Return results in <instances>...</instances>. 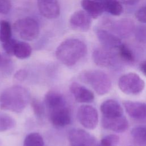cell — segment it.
Masks as SVG:
<instances>
[{
    "label": "cell",
    "instance_id": "cell-1",
    "mask_svg": "<svg viewBox=\"0 0 146 146\" xmlns=\"http://www.w3.org/2000/svg\"><path fill=\"white\" fill-rule=\"evenodd\" d=\"M44 103L50 121L54 126L61 128L71 123L72 117L70 109L61 93L49 91L44 95Z\"/></svg>",
    "mask_w": 146,
    "mask_h": 146
},
{
    "label": "cell",
    "instance_id": "cell-2",
    "mask_svg": "<svg viewBox=\"0 0 146 146\" xmlns=\"http://www.w3.org/2000/svg\"><path fill=\"white\" fill-rule=\"evenodd\" d=\"M30 99L29 91L15 85L4 90L0 94V108L16 113L22 112Z\"/></svg>",
    "mask_w": 146,
    "mask_h": 146
},
{
    "label": "cell",
    "instance_id": "cell-3",
    "mask_svg": "<svg viewBox=\"0 0 146 146\" xmlns=\"http://www.w3.org/2000/svg\"><path fill=\"white\" fill-rule=\"evenodd\" d=\"M86 44L76 38L67 39L62 42L56 48V58L67 66L76 64L87 54Z\"/></svg>",
    "mask_w": 146,
    "mask_h": 146
},
{
    "label": "cell",
    "instance_id": "cell-4",
    "mask_svg": "<svg viewBox=\"0 0 146 146\" xmlns=\"http://www.w3.org/2000/svg\"><path fill=\"white\" fill-rule=\"evenodd\" d=\"M82 82L90 86L91 88L100 95L108 93L112 86L109 76L104 72L98 70L83 71L79 75Z\"/></svg>",
    "mask_w": 146,
    "mask_h": 146
},
{
    "label": "cell",
    "instance_id": "cell-5",
    "mask_svg": "<svg viewBox=\"0 0 146 146\" xmlns=\"http://www.w3.org/2000/svg\"><path fill=\"white\" fill-rule=\"evenodd\" d=\"M13 29L24 40H33L38 36L39 34L38 22L30 17L23 18L16 21L13 24Z\"/></svg>",
    "mask_w": 146,
    "mask_h": 146
},
{
    "label": "cell",
    "instance_id": "cell-6",
    "mask_svg": "<svg viewBox=\"0 0 146 146\" xmlns=\"http://www.w3.org/2000/svg\"><path fill=\"white\" fill-rule=\"evenodd\" d=\"M120 90L128 95H137L144 88V80L136 74L129 72L121 75L118 80Z\"/></svg>",
    "mask_w": 146,
    "mask_h": 146
},
{
    "label": "cell",
    "instance_id": "cell-7",
    "mask_svg": "<svg viewBox=\"0 0 146 146\" xmlns=\"http://www.w3.org/2000/svg\"><path fill=\"white\" fill-rule=\"evenodd\" d=\"M77 118L80 124L88 129H95L99 121L97 110L88 104H83L79 107Z\"/></svg>",
    "mask_w": 146,
    "mask_h": 146
},
{
    "label": "cell",
    "instance_id": "cell-8",
    "mask_svg": "<svg viewBox=\"0 0 146 146\" xmlns=\"http://www.w3.org/2000/svg\"><path fill=\"white\" fill-rule=\"evenodd\" d=\"M71 146H95L96 138L86 130L80 128L71 129L68 134Z\"/></svg>",
    "mask_w": 146,
    "mask_h": 146
},
{
    "label": "cell",
    "instance_id": "cell-9",
    "mask_svg": "<svg viewBox=\"0 0 146 146\" xmlns=\"http://www.w3.org/2000/svg\"><path fill=\"white\" fill-rule=\"evenodd\" d=\"M92 59L96 65L103 67H108L113 66L116 63V56L111 51V49L103 47L96 48L93 51Z\"/></svg>",
    "mask_w": 146,
    "mask_h": 146
},
{
    "label": "cell",
    "instance_id": "cell-10",
    "mask_svg": "<svg viewBox=\"0 0 146 146\" xmlns=\"http://www.w3.org/2000/svg\"><path fill=\"white\" fill-rule=\"evenodd\" d=\"M91 18L84 10H78L71 15L69 23L71 28L74 30L86 31L91 27Z\"/></svg>",
    "mask_w": 146,
    "mask_h": 146
},
{
    "label": "cell",
    "instance_id": "cell-11",
    "mask_svg": "<svg viewBox=\"0 0 146 146\" xmlns=\"http://www.w3.org/2000/svg\"><path fill=\"white\" fill-rule=\"evenodd\" d=\"M95 34L102 45L108 49L117 48L122 43L119 37L115 34L102 28H95Z\"/></svg>",
    "mask_w": 146,
    "mask_h": 146
},
{
    "label": "cell",
    "instance_id": "cell-12",
    "mask_svg": "<svg viewBox=\"0 0 146 146\" xmlns=\"http://www.w3.org/2000/svg\"><path fill=\"white\" fill-rule=\"evenodd\" d=\"M37 5L41 15L47 19H55L60 14L58 0H37Z\"/></svg>",
    "mask_w": 146,
    "mask_h": 146
},
{
    "label": "cell",
    "instance_id": "cell-13",
    "mask_svg": "<svg viewBox=\"0 0 146 146\" xmlns=\"http://www.w3.org/2000/svg\"><path fill=\"white\" fill-rule=\"evenodd\" d=\"M102 125L104 129L121 133L125 132L128 129L129 124L127 118L123 115L115 117L102 116Z\"/></svg>",
    "mask_w": 146,
    "mask_h": 146
},
{
    "label": "cell",
    "instance_id": "cell-14",
    "mask_svg": "<svg viewBox=\"0 0 146 146\" xmlns=\"http://www.w3.org/2000/svg\"><path fill=\"white\" fill-rule=\"evenodd\" d=\"M70 90L75 100L79 103H91L95 99L94 94L92 91L77 82L71 84Z\"/></svg>",
    "mask_w": 146,
    "mask_h": 146
},
{
    "label": "cell",
    "instance_id": "cell-15",
    "mask_svg": "<svg viewBox=\"0 0 146 146\" xmlns=\"http://www.w3.org/2000/svg\"><path fill=\"white\" fill-rule=\"evenodd\" d=\"M135 25L130 19L124 18L112 23L111 28L113 34L119 38H127L130 36L135 31Z\"/></svg>",
    "mask_w": 146,
    "mask_h": 146
},
{
    "label": "cell",
    "instance_id": "cell-16",
    "mask_svg": "<svg viewBox=\"0 0 146 146\" xmlns=\"http://www.w3.org/2000/svg\"><path fill=\"white\" fill-rule=\"evenodd\" d=\"M123 104L127 114L131 117L138 120L146 118V103L124 100Z\"/></svg>",
    "mask_w": 146,
    "mask_h": 146
},
{
    "label": "cell",
    "instance_id": "cell-17",
    "mask_svg": "<svg viewBox=\"0 0 146 146\" xmlns=\"http://www.w3.org/2000/svg\"><path fill=\"white\" fill-rule=\"evenodd\" d=\"M100 111L103 116L115 117L123 115V109L120 104L114 99H107L100 105Z\"/></svg>",
    "mask_w": 146,
    "mask_h": 146
},
{
    "label": "cell",
    "instance_id": "cell-18",
    "mask_svg": "<svg viewBox=\"0 0 146 146\" xmlns=\"http://www.w3.org/2000/svg\"><path fill=\"white\" fill-rule=\"evenodd\" d=\"M81 6L84 10L92 18L96 19L104 11L102 2L95 0H82Z\"/></svg>",
    "mask_w": 146,
    "mask_h": 146
},
{
    "label": "cell",
    "instance_id": "cell-19",
    "mask_svg": "<svg viewBox=\"0 0 146 146\" xmlns=\"http://www.w3.org/2000/svg\"><path fill=\"white\" fill-rule=\"evenodd\" d=\"M132 143L135 146H146V125L134 127L131 131Z\"/></svg>",
    "mask_w": 146,
    "mask_h": 146
},
{
    "label": "cell",
    "instance_id": "cell-20",
    "mask_svg": "<svg viewBox=\"0 0 146 146\" xmlns=\"http://www.w3.org/2000/svg\"><path fill=\"white\" fill-rule=\"evenodd\" d=\"M31 52L32 48L28 43L17 41L14 47L13 55L18 59H23L29 58Z\"/></svg>",
    "mask_w": 146,
    "mask_h": 146
},
{
    "label": "cell",
    "instance_id": "cell-21",
    "mask_svg": "<svg viewBox=\"0 0 146 146\" xmlns=\"http://www.w3.org/2000/svg\"><path fill=\"white\" fill-rule=\"evenodd\" d=\"M102 2L104 11L109 14L115 16H119L122 13L123 8L118 0H103Z\"/></svg>",
    "mask_w": 146,
    "mask_h": 146
},
{
    "label": "cell",
    "instance_id": "cell-22",
    "mask_svg": "<svg viewBox=\"0 0 146 146\" xmlns=\"http://www.w3.org/2000/svg\"><path fill=\"white\" fill-rule=\"evenodd\" d=\"M16 125L15 120L10 115L0 112V132H5L14 128Z\"/></svg>",
    "mask_w": 146,
    "mask_h": 146
},
{
    "label": "cell",
    "instance_id": "cell-23",
    "mask_svg": "<svg viewBox=\"0 0 146 146\" xmlns=\"http://www.w3.org/2000/svg\"><path fill=\"white\" fill-rule=\"evenodd\" d=\"M23 146H44V141L39 133L31 132L25 138Z\"/></svg>",
    "mask_w": 146,
    "mask_h": 146
},
{
    "label": "cell",
    "instance_id": "cell-24",
    "mask_svg": "<svg viewBox=\"0 0 146 146\" xmlns=\"http://www.w3.org/2000/svg\"><path fill=\"white\" fill-rule=\"evenodd\" d=\"M119 56L124 62L127 63H133L135 60V55L132 51L125 44L121 43L119 47Z\"/></svg>",
    "mask_w": 146,
    "mask_h": 146
},
{
    "label": "cell",
    "instance_id": "cell-25",
    "mask_svg": "<svg viewBox=\"0 0 146 146\" xmlns=\"http://www.w3.org/2000/svg\"><path fill=\"white\" fill-rule=\"evenodd\" d=\"M11 38V26L10 23L5 20L0 21V41L5 42Z\"/></svg>",
    "mask_w": 146,
    "mask_h": 146
},
{
    "label": "cell",
    "instance_id": "cell-26",
    "mask_svg": "<svg viewBox=\"0 0 146 146\" xmlns=\"http://www.w3.org/2000/svg\"><path fill=\"white\" fill-rule=\"evenodd\" d=\"M31 106L35 115L39 119L42 118L45 112V108L43 103L37 99H33L31 102Z\"/></svg>",
    "mask_w": 146,
    "mask_h": 146
},
{
    "label": "cell",
    "instance_id": "cell-27",
    "mask_svg": "<svg viewBox=\"0 0 146 146\" xmlns=\"http://www.w3.org/2000/svg\"><path fill=\"white\" fill-rule=\"evenodd\" d=\"M119 142V137L114 134H110L104 136L100 143L104 146H116Z\"/></svg>",
    "mask_w": 146,
    "mask_h": 146
},
{
    "label": "cell",
    "instance_id": "cell-28",
    "mask_svg": "<svg viewBox=\"0 0 146 146\" xmlns=\"http://www.w3.org/2000/svg\"><path fill=\"white\" fill-rule=\"evenodd\" d=\"M136 40L146 44V26L139 25L135 27L134 31Z\"/></svg>",
    "mask_w": 146,
    "mask_h": 146
},
{
    "label": "cell",
    "instance_id": "cell-29",
    "mask_svg": "<svg viewBox=\"0 0 146 146\" xmlns=\"http://www.w3.org/2000/svg\"><path fill=\"white\" fill-rule=\"evenodd\" d=\"M0 68L3 74L7 76L11 74L13 70L12 62L10 60H9V59L4 58L2 60L1 58L0 62Z\"/></svg>",
    "mask_w": 146,
    "mask_h": 146
},
{
    "label": "cell",
    "instance_id": "cell-30",
    "mask_svg": "<svg viewBox=\"0 0 146 146\" xmlns=\"http://www.w3.org/2000/svg\"><path fill=\"white\" fill-rule=\"evenodd\" d=\"M17 40L11 38L10 40L2 43V47L8 55H13L14 50Z\"/></svg>",
    "mask_w": 146,
    "mask_h": 146
},
{
    "label": "cell",
    "instance_id": "cell-31",
    "mask_svg": "<svg viewBox=\"0 0 146 146\" xmlns=\"http://www.w3.org/2000/svg\"><path fill=\"white\" fill-rule=\"evenodd\" d=\"M11 7L10 0H0V14H7Z\"/></svg>",
    "mask_w": 146,
    "mask_h": 146
},
{
    "label": "cell",
    "instance_id": "cell-32",
    "mask_svg": "<svg viewBox=\"0 0 146 146\" xmlns=\"http://www.w3.org/2000/svg\"><path fill=\"white\" fill-rule=\"evenodd\" d=\"M135 17L141 23H146V6L140 8L136 12Z\"/></svg>",
    "mask_w": 146,
    "mask_h": 146
},
{
    "label": "cell",
    "instance_id": "cell-33",
    "mask_svg": "<svg viewBox=\"0 0 146 146\" xmlns=\"http://www.w3.org/2000/svg\"><path fill=\"white\" fill-rule=\"evenodd\" d=\"M27 76V72L25 70L21 69L15 72L14 76V78L17 81L22 82L24 80H25Z\"/></svg>",
    "mask_w": 146,
    "mask_h": 146
},
{
    "label": "cell",
    "instance_id": "cell-34",
    "mask_svg": "<svg viewBox=\"0 0 146 146\" xmlns=\"http://www.w3.org/2000/svg\"><path fill=\"white\" fill-rule=\"evenodd\" d=\"M140 69L146 76V59L142 61L140 64Z\"/></svg>",
    "mask_w": 146,
    "mask_h": 146
},
{
    "label": "cell",
    "instance_id": "cell-35",
    "mask_svg": "<svg viewBox=\"0 0 146 146\" xmlns=\"http://www.w3.org/2000/svg\"><path fill=\"white\" fill-rule=\"evenodd\" d=\"M140 0H124V2L128 5H133L138 2Z\"/></svg>",
    "mask_w": 146,
    "mask_h": 146
},
{
    "label": "cell",
    "instance_id": "cell-36",
    "mask_svg": "<svg viewBox=\"0 0 146 146\" xmlns=\"http://www.w3.org/2000/svg\"><path fill=\"white\" fill-rule=\"evenodd\" d=\"M95 146H104V145H103L102 144H100V143H99V144H96V145H95Z\"/></svg>",
    "mask_w": 146,
    "mask_h": 146
},
{
    "label": "cell",
    "instance_id": "cell-37",
    "mask_svg": "<svg viewBox=\"0 0 146 146\" xmlns=\"http://www.w3.org/2000/svg\"><path fill=\"white\" fill-rule=\"evenodd\" d=\"M95 1H101V2H102V1H103V0H95Z\"/></svg>",
    "mask_w": 146,
    "mask_h": 146
},
{
    "label": "cell",
    "instance_id": "cell-38",
    "mask_svg": "<svg viewBox=\"0 0 146 146\" xmlns=\"http://www.w3.org/2000/svg\"><path fill=\"white\" fill-rule=\"evenodd\" d=\"M1 54H0V62H1Z\"/></svg>",
    "mask_w": 146,
    "mask_h": 146
}]
</instances>
